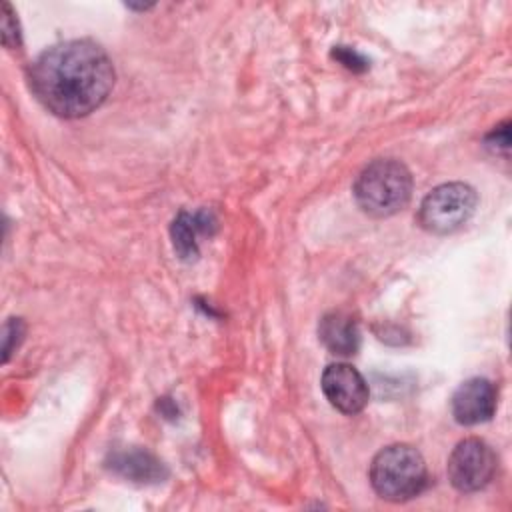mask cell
Listing matches in <instances>:
<instances>
[{
    "label": "cell",
    "mask_w": 512,
    "mask_h": 512,
    "mask_svg": "<svg viewBox=\"0 0 512 512\" xmlns=\"http://www.w3.org/2000/svg\"><path fill=\"white\" fill-rule=\"evenodd\" d=\"M36 98L56 116L94 112L114 86V66L92 40H68L44 50L30 70Z\"/></svg>",
    "instance_id": "obj_1"
},
{
    "label": "cell",
    "mask_w": 512,
    "mask_h": 512,
    "mask_svg": "<svg viewBox=\"0 0 512 512\" xmlns=\"http://www.w3.org/2000/svg\"><path fill=\"white\" fill-rule=\"evenodd\" d=\"M412 196V176L408 168L392 158L370 162L354 182V198L362 212L386 218L400 212Z\"/></svg>",
    "instance_id": "obj_2"
},
{
    "label": "cell",
    "mask_w": 512,
    "mask_h": 512,
    "mask_svg": "<svg viewBox=\"0 0 512 512\" xmlns=\"http://www.w3.org/2000/svg\"><path fill=\"white\" fill-rule=\"evenodd\" d=\"M428 480L422 454L410 444L382 448L370 464V482L376 494L388 502L416 498Z\"/></svg>",
    "instance_id": "obj_3"
},
{
    "label": "cell",
    "mask_w": 512,
    "mask_h": 512,
    "mask_svg": "<svg viewBox=\"0 0 512 512\" xmlns=\"http://www.w3.org/2000/svg\"><path fill=\"white\" fill-rule=\"evenodd\" d=\"M478 196L464 182L436 186L420 204L418 222L432 234H450L464 226L474 214Z\"/></svg>",
    "instance_id": "obj_4"
},
{
    "label": "cell",
    "mask_w": 512,
    "mask_h": 512,
    "mask_svg": "<svg viewBox=\"0 0 512 512\" xmlns=\"http://www.w3.org/2000/svg\"><path fill=\"white\" fill-rule=\"evenodd\" d=\"M496 454L480 438H466L456 444L448 458V480L458 492H478L496 474Z\"/></svg>",
    "instance_id": "obj_5"
},
{
    "label": "cell",
    "mask_w": 512,
    "mask_h": 512,
    "mask_svg": "<svg viewBox=\"0 0 512 512\" xmlns=\"http://www.w3.org/2000/svg\"><path fill=\"white\" fill-rule=\"evenodd\" d=\"M320 386L326 400L344 414H356L368 404L366 380L346 362L330 364L322 374Z\"/></svg>",
    "instance_id": "obj_6"
},
{
    "label": "cell",
    "mask_w": 512,
    "mask_h": 512,
    "mask_svg": "<svg viewBox=\"0 0 512 512\" xmlns=\"http://www.w3.org/2000/svg\"><path fill=\"white\" fill-rule=\"evenodd\" d=\"M452 416L462 426L486 422L496 410V390L486 378H470L462 382L452 394Z\"/></svg>",
    "instance_id": "obj_7"
},
{
    "label": "cell",
    "mask_w": 512,
    "mask_h": 512,
    "mask_svg": "<svg viewBox=\"0 0 512 512\" xmlns=\"http://www.w3.org/2000/svg\"><path fill=\"white\" fill-rule=\"evenodd\" d=\"M108 466L132 482H158L166 476L164 464L146 450H120L108 458Z\"/></svg>",
    "instance_id": "obj_8"
},
{
    "label": "cell",
    "mask_w": 512,
    "mask_h": 512,
    "mask_svg": "<svg viewBox=\"0 0 512 512\" xmlns=\"http://www.w3.org/2000/svg\"><path fill=\"white\" fill-rule=\"evenodd\" d=\"M322 344L338 356H352L360 346L358 324L344 312H330L318 324Z\"/></svg>",
    "instance_id": "obj_9"
},
{
    "label": "cell",
    "mask_w": 512,
    "mask_h": 512,
    "mask_svg": "<svg viewBox=\"0 0 512 512\" xmlns=\"http://www.w3.org/2000/svg\"><path fill=\"white\" fill-rule=\"evenodd\" d=\"M208 224H214L212 214L208 212H198V214H188L180 212L172 224V242L174 250L180 254V258L190 260L198 254V244H196V234L198 232H208Z\"/></svg>",
    "instance_id": "obj_10"
},
{
    "label": "cell",
    "mask_w": 512,
    "mask_h": 512,
    "mask_svg": "<svg viewBox=\"0 0 512 512\" xmlns=\"http://www.w3.org/2000/svg\"><path fill=\"white\" fill-rule=\"evenodd\" d=\"M2 40L6 46H16L18 44V26L16 18L12 14L10 4H4V14H2Z\"/></svg>",
    "instance_id": "obj_11"
}]
</instances>
